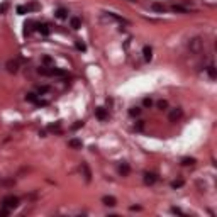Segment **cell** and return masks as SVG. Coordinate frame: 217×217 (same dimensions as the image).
<instances>
[{"instance_id": "6da1fadb", "label": "cell", "mask_w": 217, "mask_h": 217, "mask_svg": "<svg viewBox=\"0 0 217 217\" xmlns=\"http://www.w3.org/2000/svg\"><path fill=\"white\" fill-rule=\"evenodd\" d=\"M187 46H188L190 53L198 54V53H202V51H204V39H202V37H192Z\"/></svg>"}, {"instance_id": "7a4b0ae2", "label": "cell", "mask_w": 217, "mask_h": 217, "mask_svg": "<svg viewBox=\"0 0 217 217\" xmlns=\"http://www.w3.org/2000/svg\"><path fill=\"white\" fill-rule=\"evenodd\" d=\"M17 205H19V198L14 197V195H7V197H3V200H2V207L9 209V210L17 209Z\"/></svg>"}, {"instance_id": "3957f363", "label": "cell", "mask_w": 217, "mask_h": 217, "mask_svg": "<svg viewBox=\"0 0 217 217\" xmlns=\"http://www.w3.org/2000/svg\"><path fill=\"white\" fill-rule=\"evenodd\" d=\"M5 68H7L9 73H17L19 71V61L17 60H9L7 65H5Z\"/></svg>"}, {"instance_id": "277c9868", "label": "cell", "mask_w": 217, "mask_h": 217, "mask_svg": "<svg viewBox=\"0 0 217 217\" xmlns=\"http://www.w3.org/2000/svg\"><path fill=\"white\" fill-rule=\"evenodd\" d=\"M182 115H183L182 109H173V110L170 112L168 119H170V122H177V120H180V117H182Z\"/></svg>"}, {"instance_id": "5b68a950", "label": "cell", "mask_w": 217, "mask_h": 217, "mask_svg": "<svg viewBox=\"0 0 217 217\" xmlns=\"http://www.w3.org/2000/svg\"><path fill=\"white\" fill-rule=\"evenodd\" d=\"M95 117H97L98 120H105L109 117V114H107V110L103 107H97L95 109Z\"/></svg>"}, {"instance_id": "8992f818", "label": "cell", "mask_w": 217, "mask_h": 217, "mask_svg": "<svg viewBox=\"0 0 217 217\" xmlns=\"http://www.w3.org/2000/svg\"><path fill=\"white\" fill-rule=\"evenodd\" d=\"M80 170L83 172V177H85V180H87V182H90V180H92V172H90L88 165H87L85 161H83L82 165H80Z\"/></svg>"}, {"instance_id": "52a82bcc", "label": "cell", "mask_w": 217, "mask_h": 217, "mask_svg": "<svg viewBox=\"0 0 217 217\" xmlns=\"http://www.w3.org/2000/svg\"><path fill=\"white\" fill-rule=\"evenodd\" d=\"M34 26H37V24L34 22V20H27V22L24 24V34L29 36L32 31H34V29H37V27H34Z\"/></svg>"}, {"instance_id": "ba28073f", "label": "cell", "mask_w": 217, "mask_h": 217, "mask_svg": "<svg viewBox=\"0 0 217 217\" xmlns=\"http://www.w3.org/2000/svg\"><path fill=\"white\" fill-rule=\"evenodd\" d=\"M129 172H131V166H129V163H126V161H122L119 165V173L122 175V177H127L129 175Z\"/></svg>"}, {"instance_id": "9c48e42d", "label": "cell", "mask_w": 217, "mask_h": 217, "mask_svg": "<svg viewBox=\"0 0 217 217\" xmlns=\"http://www.w3.org/2000/svg\"><path fill=\"white\" fill-rule=\"evenodd\" d=\"M158 177L154 173H144V183L146 185H153V183H156Z\"/></svg>"}, {"instance_id": "30bf717a", "label": "cell", "mask_w": 217, "mask_h": 217, "mask_svg": "<svg viewBox=\"0 0 217 217\" xmlns=\"http://www.w3.org/2000/svg\"><path fill=\"white\" fill-rule=\"evenodd\" d=\"M70 27L75 29V31H77V29H80L82 27V19L80 17H71V19H70Z\"/></svg>"}, {"instance_id": "8fae6325", "label": "cell", "mask_w": 217, "mask_h": 217, "mask_svg": "<svg viewBox=\"0 0 217 217\" xmlns=\"http://www.w3.org/2000/svg\"><path fill=\"white\" fill-rule=\"evenodd\" d=\"M102 202H103V205H107V207H114L115 204H117V200L114 197H110V195H105V197L102 198Z\"/></svg>"}, {"instance_id": "7c38bea8", "label": "cell", "mask_w": 217, "mask_h": 217, "mask_svg": "<svg viewBox=\"0 0 217 217\" xmlns=\"http://www.w3.org/2000/svg\"><path fill=\"white\" fill-rule=\"evenodd\" d=\"M54 15H56L58 19H66V17H68V10H66L65 7H60V9H56Z\"/></svg>"}, {"instance_id": "4fadbf2b", "label": "cell", "mask_w": 217, "mask_h": 217, "mask_svg": "<svg viewBox=\"0 0 217 217\" xmlns=\"http://www.w3.org/2000/svg\"><path fill=\"white\" fill-rule=\"evenodd\" d=\"M172 10L173 12H178V14H188V9L187 7H183V5H178V3H175V5H172Z\"/></svg>"}, {"instance_id": "5bb4252c", "label": "cell", "mask_w": 217, "mask_h": 217, "mask_svg": "<svg viewBox=\"0 0 217 217\" xmlns=\"http://www.w3.org/2000/svg\"><path fill=\"white\" fill-rule=\"evenodd\" d=\"M68 146H70V148H73V149H80L82 148V141L77 139V137H73V139L68 141Z\"/></svg>"}, {"instance_id": "9a60e30c", "label": "cell", "mask_w": 217, "mask_h": 217, "mask_svg": "<svg viewBox=\"0 0 217 217\" xmlns=\"http://www.w3.org/2000/svg\"><path fill=\"white\" fill-rule=\"evenodd\" d=\"M37 31H39L43 36H48L49 32H51V31H49V26H48V24H37Z\"/></svg>"}, {"instance_id": "2e32d148", "label": "cell", "mask_w": 217, "mask_h": 217, "mask_svg": "<svg viewBox=\"0 0 217 217\" xmlns=\"http://www.w3.org/2000/svg\"><path fill=\"white\" fill-rule=\"evenodd\" d=\"M51 77H66V71L65 70H60V68H51Z\"/></svg>"}, {"instance_id": "e0dca14e", "label": "cell", "mask_w": 217, "mask_h": 217, "mask_svg": "<svg viewBox=\"0 0 217 217\" xmlns=\"http://www.w3.org/2000/svg\"><path fill=\"white\" fill-rule=\"evenodd\" d=\"M143 54H144V60H146V61H149V60H151V56H153V49L149 48V46H144Z\"/></svg>"}, {"instance_id": "ac0fdd59", "label": "cell", "mask_w": 217, "mask_h": 217, "mask_svg": "<svg viewBox=\"0 0 217 217\" xmlns=\"http://www.w3.org/2000/svg\"><path fill=\"white\" fill-rule=\"evenodd\" d=\"M207 73H209V77H210L212 80H215V78H217V71H215V66L214 65H209L207 66Z\"/></svg>"}, {"instance_id": "d6986e66", "label": "cell", "mask_w": 217, "mask_h": 217, "mask_svg": "<svg viewBox=\"0 0 217 217\" xmlns=\"http://www.w3.org/2000/svg\"><path fill=\"white\" fill-rule=\"evenodd\" d=\"M195 163H197L195 158H183V160H182V165L183 166H193Z\"/></svg>"}, {"instance_id": "ffe728a7", "label": "cell", "mask_w": 217, "mask_h": 217, "mask_svg": "<svg viewBox=\"0 0 217 217\" xmlns=\"http://www.w3.org/2000/svg\"><path fill=\"white\" fill-rule=\"evenodd\" d=\"M37 73L43 75V77H51V68H46V66H41L39 70H37Z\"/></svg>"}, {"instance_id": "44dd1931", "label": "cell", "mask_w": 217, "mask_h": 217, "mask_svg": "<svg viewBox=\"0 0 217 217\" xmlns=\"http://www.w3.org/2000/svg\"><path fill=\"white\" fill-rule=\"evenodd\" d=\"M26 7H27V12L39 10V9H41V5H39V3H37V2H31V3H29V5H26Z\"/></svg>"}, {"instance_id": "7402d4cb", "label": "cell", "mask_w": 217, "mask_h": 217, "mask_svg": "<svg viewBox=\"0 0 217 217\" xmlns=\"http://www.w3.org/2000/svg\"><path fill=\"white\" fill-rule=\"evenodd\" d=\"M15 183L14 178H5V180H0V185H3V187H12Z\"/></svg>"}, {"instance_id": "603a6c76", "label": "cell", "mask_w": 217, "mask_h": 217, "mask_svg": "<svg viewBox=\"0 0 217 217\" xmlns=\"http://www.w3.org/2000/svg\"><path fill=\"white\" fill-rule=\"evenodd\" d=\"M151 9H153V10H156V12H165V10H166V7L163 5V3H153Z\"/></svg>"}, {"instance_id": "cb8c5ba5", "label": "cell", "mask_w": 217, "mask_h": 217, "mask_svg": "<svg viewBox=\"0 0 217 217\" xmlns=\"http://www.w3.org/2000/svg\"><path fill=\"white\" fill-rule=\"evenodd\" d=\"M139 114H141V109L139 107H131V109H129V115H132V117H137Z\"/></svg>"}, {"instance_id": "d4e9b609", "label": "cell", "mask_w": 217, "mask_h": 217, "mask_svg": "<svg viewBox=\"0 0 217 217\" xmlns=\"http://www.w3.org/2000/svg\"><path fill=\"white\" fill-rule=\"evenodd\" d=\"M158 109H160V110H166V107H168V102H166V100H158Z\"/></svg>"}, {"instance_id": "484cf974", "label": "cell", "mask_w": 217, "mask_h": 217, "mask_svg": "<svg viewBox=\"0 0 217 217\" xmlns=\"http://www.w3.org/2000/svg\"><path fill=\"white\" fill-rule=\"evenodd\" d=\"M26 100H27V102L36 103V102H37V97H36V93H27V95H26Z\"/></svg>"}, {"instance_id": "4316f807", "label": "cell", "mask_w": 217, "mask_h": 217, "mask_svg": "<svg viewBox=\"0 0 217 217\" xmlns=\"http://www.w3.org/2000/svg\"><path fill=\"white\" fill-rule=\"evenodd\" d=\"M49 90H51V88H49L48 85H39V87H37V92H39V93H48Z\"/></svg>"}, {"instance_id": "83f0119b", "label": "cell", "mask_w": 217, "mask_h": 217, "mask_svg": "<svg viewBox=\"0 0 217 217\" xmlns=\"http://www.w3.org/2000/svg\"><path fill=\"white\" fill-rule=\"evenodd\" d=\"M7 10H9V2H3V3H0V14H5Z\"/></svg>"}, {"instance_id": "f1b7e54d", "label": "cell", "mask_w": 217, "mask_h": 217, "mask_svg": "<svg viewBox=\"0 0 217 217\" xmlns=\"http://www.w3.org/2000/svg\"><path fill=\"white\" fill-rule=\"evenodd\" d=\"M183 183H185L183 180H175L172 183V187H173V188H180V187H183Z\"/></svg>"}, {"instance_id": "f546056e", "label": "cell", "mask_w": 217, "mask_h": 217, "mask_svg": "<svg viewBox=\"0 0 217 217\" xmlns=\"http://www.w3.org/2000/svg\"><path fill=\"white\" fill-rule=\"evenodd\" d=\"M75 46H77V49H80V51H85L87 49V46L82 43V41H77V43H75Z\"/></svg>"}, {"instance_id": "4dcf8cb0", "label": "cell", "mask_w": 217, "mask_h": 217, "mask_svg": "<svg viewBox=\"0 0 217 217\" xmlns=\"http://www.w3.org/2000/svg\"><path fill=\"white\" fill-rule=\"evenodd\" d=\"M26 12H27V7L26 5H17V14L22 15V14H26Z\"/></svg>"}, {"instance_id": "1f68e13d", "label": "cell", "mask_w": 217, "mask_h": 217, "mask_svg": "<svg viewBox=\"0 0 217 217\" xmlns=\"http://www.w3.org/2000/svg\"><path fill=\"white\" fill-rule=\"evenodd\" d=\"M134 129H136V131H143V129H144V122H143V120H139V122L134 126Z\"/></svg>"}, {"instance_id": "d6a6232c", "label": "cell", "mask_w": 217, "mask_h": 217, "mask_svg": "<svg viewBox=\"0 0 217 217\" xmlns=\"http://www.w3.org/2000/svg\"><path fill=\"white\" fill-rule=\"evenodd\" d=\"M10 214V210H9V209H5V207H2V209H0V215H2V217H5V215H9Z\"/></svg>"}, {"instance_id": "836d02e7", "label": "cell", "mask_w": 217, "mask_h": 217, "mask_svg": "<svg viewBox=\"0 0 217 217\" xmlns=\"http://www.w3.org/2000/svg\"><path fill=\"white\" fill-rule=\"evenodd\" d=\"M43 63H44V65H51V63H53V58H51V56H44V58H43Z\"/></svg>"}, {"instance_id": "e575fe53", "label": "cell", "mask_w": 217, "mask_h": 217, "mask_svg": "<svg viewBox=\"0 0 217 217\" xmlns=\"http://www.w3.org/2000/svg\"><path fill=\"white\" fill-rule=\"evenodd\" d=\"M143 103H144V107H151V105H153V100H151V98H148V97H146V98L143 100Z\"/></svg>"}, {"instance_id": "d590c367", "label": "cell", "mask_w": 217, "mask_h": 217, "mask_svg": "<svg viewBox=\"0 0 217 217\" xmlns=\"http://www.w3.org/2000/svg\"><path fill=\"white\" fill-rule=\"evenodd\" d=\"M49 131H56L58 132V131H60V124H58V122L56 124H51V126H49Z\"/></svg>"}, {"instance_id": "8d00e7d4", "label": "cell", "mask_w": 217, "mask_h": 217, "mask_svg": "<svg viewBox=\"0 0 217 217\" xmlns=\"http://www.w3.org/2000/svg\"><path fill=\"white\" fill-rule=\"evenodd\" d=\"M172 212L173 214H178V215H183V212L180 210V209H177V207H172Z\"/></svg>"}, {"instance_id": "74e56055", "label": "cell", "mask_w": 217, "mask_h": 217, "mask_svg": "<svg viewBox=\"0 0 217 217\" xmlns=\"http://www.w3.org/2000/svg\"><path fill=\"white\" fill-rule=\"evenodd\" d=\"M82 126H83V120H78L77 124H73V129H80Z\"/></svg>"}, {"instance_id": "f35d334b", "label": "cell", "mask_w": 217, "mask_h": 217, "mask_svg": "<svg viewBox=\"0 0 217 217\" xmlns=\"http://www.w3.org/2000/svg\"><path fill=\"white\" fill-rule=\"evenodd\" d=\"M131 210H141V207H139V205H132Z\"/></svg>"}]
</instances>
